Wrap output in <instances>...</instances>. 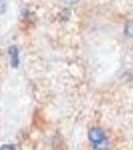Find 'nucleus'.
I'll return each instance as SVG.
<instances>
[{
	"label": "nucleus",
	"instance_id": "nucleus-1",
	"mask_svg": "<svg viewBox=\"0 0 133 150\" xmlns=\"http://www.w3.org/2000/svg\"><path fill=\"white\" fill-rule=\"evenodd\" d=\"M89 140L94 145V147L98 150L104 149L107 144L104 132L100 128H92L89 131Z\"/></svg>",
	"mask_w": 133,
	"mask_h": 150
},
{
	"label": "nucleus",
	"instance_id": "nucleus-2",
	"mask_svg": "<svg viewBox=\"0 0 133 150\" xmlns=\"http://www.w3.org/2000/svg\"><path fill=\"white\" fill-rule=\"evenodd\" d=\"M9 52V56H10V61L11 65L16 68L19 64V55H18V49L16 46H11L8 50Z\"/></svg>",
	"mask_w": 133,
	"mask_h": 150
},
{
	"label": "nucleus",
	"instance_id": "nucleus-3",
	"mask_svg": "<svg viewBox=\"0 0 133 150\" xmlns=\"http://www.w3.org/2000/svg\"><path fill=\"white\" fill-rule=\"evenodd\" d=\"M125 34L130 38H133V20L128 21L125 25Z\"/></svg>",
	"mask_w": 133,
	"mask_h": 150
},
{
	"label": "nucleus",
	"instance_id": "nucleus-4",
	"mask_svg": "<svg viewBox=\"0 0 133 150\" xmlns=\"http://www.w3.org/2000/svg\"><path fill=\"white\" fill-rule=\"evenodd\" d=\"M0 150H15V147L13 145H4L0 148Z\"/></svg>",
	"mask_w": 133,
	"mask_h": 150
},
{
	"label": "nucleus",
	"instance_id": "nucleus-5",
	"mask_svg": "<svg viewBox=\"0 0 133 150\" xmlns=\"http://www.w3.org/2000/svg\"><path fill=\"white\" fill-rule=\"evenodd\" d=\"M62 1L64 2V3H66V4H74V3H76L78 0H62Z\"/></svg>",
	"mask_w": 133,
	"mask_h": 150
}]
</instances>
